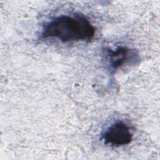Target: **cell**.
Segmentation results:
<instances>
[{"instance_id": "cell-3", "label": "cell", "mask_w": 160, "mask_h": 160, "mask_svg": "<svg viewBox=\"0 0 160 160\" xmlns=\"http://www.w3.org/2000/svg\"><path fill=\"white\" fill-rule=\"evenodd\" d=\"M136 53L126 47H118L115 49H108L106 52L109 66L112 70L121 68L130 61L135 60Z\"/></svg>"}, {"instance_id": "cell-1", "label": "cell", "mask_w": 160, "mask_h": 160, "mask_svg": "<svg viewBox=\"0 0 160 160\" xmlns=\"http://www.w3.org/2000/svg\"><path fill=\"white\" fill-rule=\"evenodd\" d=\"M95 34V28L83 15H61L46 22L41 38H56L64 42L90 41Z\"/></svg>"}, {"instance_id": "cell-2", "label": "cell", "mask_w": 160, "mask_h": 160, "mask_svg": "<svg viewBox=\"0 0 160 160\" xmlns=\"http://www.w3.org/2000/svg\"><path fill=\"white\" fill-rule=\"evenodd\" d=\"M132 136L130 127L123 121H119L108 128L102 134V139L106 144L119 147L129 144Z\"/></svg>"}]
</instances>
